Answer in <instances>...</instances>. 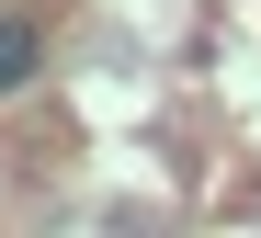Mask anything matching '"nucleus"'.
<instances>
[{"mask_svg":"<svg viewBox=\"0 0 261 238\" xmlns=\"http://www.w3.org/2000/svg\"><path fill=\"white\" fill-rule=\"evenodd\" d=\"M23 91H46V12L0 0V102H23Z\"/></svg>","mask_w":261,"mask_h":238,"instance_id":"nucleus-1","label":"nucleus"}]
</instances>
